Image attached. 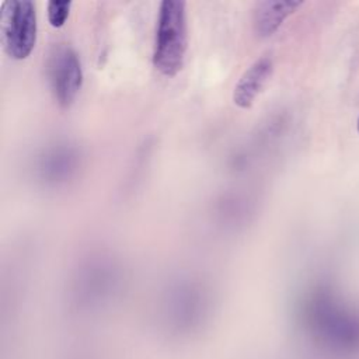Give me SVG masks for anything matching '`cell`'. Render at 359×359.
I'll return each instance as SVG.
<instances>
[{
    "label": "cell",
    "mask_w": 359,
    "mask_h": 359,
    "mask_svg": "<svg viewBox=\"0 0 359 359\" xmlns=\"http://www.w3.org/2000/svg\"><path fill=\"white\" fill-rule=\"evenodd\" d=\"M273 73V59L262 55L255 59L241 74L233 90V102L243 109L250 108L262 93Z\"/></svg>",
    "instance_id": "obj_4"
},
{
    "label": "cell",
    "mask_w": 359,
    "mask_h": 359,
    "mask_svg": "<svg viewBox=\"0 0 359 359\" xmlns=\"http://www.w3.org/2000/svg\"><path fill=\"white\" fill-rule=\"evenodd\" d=\"M72 6H73L72 1H55V0L49 1L46 8L49 24L55 28H60L62 25H65L66 20L69 18Z\"/></svg>",
    "instance_id": "obj_6"
},
{
    "label": "cell",
    "mask_w": 359,
    "mask_h": 359,
    "mask_svg": "<svg viewBox=\"0 0 359 359\" xmlns=\"http://www.w3.org/2000/svg\"><path fill=\"white\" fill-rule=\"evenodd\" d=\"M0 39L15 60L29 56L36 42V11L29 0H7L0 10Z\"/></svg>",
    "instance_id": "obj_2"
},
{
    "label": "cell",
    "mask_w": 359,
    "mask_h": 359,
    "mask_svg": "<svg viewBox=\"0 0 359 359\" xmlns=\"http://www.w3.org/2000/svg\"><path fill=\"white\" fill-rule=\"evenodd\" d=\"M356 126H358V133H359V116H358V123H356Z\"/></svg>",
    "instance_id": "obj_7"
},
{
    "label": "cell",
    "mask_w": 359,
    "mask_h": 359,
    "mask_svg": "<svg viewBox=\"0 0 359 359\" xmlns=\"http://www.w3.org/2000/svg\"><path fill=\"white\" fill-rule=\"evenodd\" d=\"M302 4L303 1L296 0H266L255 3L252 10L254 32L261 38L271 36Z\"/></svg>",
    "instance_id": "obj_5"
},
{
    "label": "cell",
    "mask_w": 359,
    "mask_h": 359,
    "mask_svg": "<svg viewBox=\"0 0 359 359\" xmlns=\"http://www.w3.org/2000/svg\"><path fill=\"white\" fill-rule=\"evenodd\" d=\"M188 49L187 4L181 0H164L160 3L153 65L164 76H175L184 66Z\"/></svg>",
    "instance_id": "obj_1"
},
{
    "label": "cell",
    "mask_w": 359,
    "mask_h": 359,
    "mask_svg": "<svg viewBox=\"0 0 359 359\" xmlns=\"http://www.w3.org/2000/svg\"><path fill=\"white\" fill-rule=\"evenodd\" d=\"M46 72L55 100L60 107H69L83 84V69L77 52L67 43L55 45L48 57Z\"/></svg>",
    "instance_id": "obj_3"
}]
</instances>
